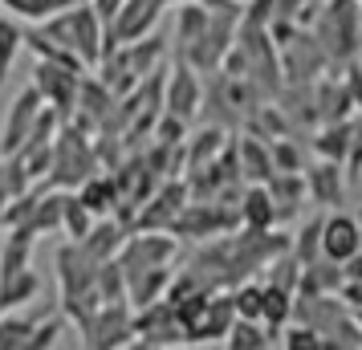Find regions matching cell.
I'll return each instance as SVG.
<instances>
[{
	"label": "cell",
	"mask_w": 362,
	"mask_h": 350,
	"mask_svg": "<svg viewBox=\"0 0 362 350\" xmlns=\"http://www.w3.org/2000/svg\"><path fill=\"white\" fill-rule=\"evenodd\" d=\"M37 29L57 41L62 49H69L86 69H94L102 62V45H106V25L102 17L94 13V4L86 0V4H74V8H62V13H53V17L37 21Z\"/></svg>",
	"instance_id": "1"
},
{
	"label": "cell",
	"mask_w": 362,
	"mask_h": 350,
	"mask_svg": "<svg viewBox=\"0 0 362 350\" xmlns=\"http://www.w3.org/2000/svg\"><path fill=\"white\" fill-rule=\"evenodd\" d=\"M358 13H362L358 0H326V4L317 8L310 33H313V41L322 45L329 69L346 66V62L362 49V41H358Z\"/></svg>",
	"instance_id": "2"
},
{
	"label": "cell",
	"mask_w": 362,
	"mask_h": 350,
	"mask_svg": "<svg viewBox=\"0 0 362 350\" xmlns=\"http://www.w3.org/2000/svg\"><path fill=\"white\" fill-rule=\"evenodd\" d=\"M98 171V151H94V134L66 122L57 139H53V167L45 175L49 187H78Z\"/></svg>",
	"instance_id": "3"
},
{
	"label": "cell",
	"mask_w": 362,
	"mask_h": 350,
	"mask_svg": "<svg viewBox=\"0 0 362 350\" xmlns=\"http://www.w3.org/2000/svg\"><path fill=\"white\" fill-rule=\"evenodd\" d=\"M131 305L127 301H102L94 314L78 326V342L90 350H118V346H134V322H131Z\"/></svg>",
	"instance_id": "4"
},
{
	"label": "cell",
	"mask_w": 362,
	"mask_h": 350,
	"mask_svg": "<svg viewBox=\"0 0 362 350\" xmlns=\"http://www.w3.org/2000/svg\"><path fill=\"white\" fill-rule=\"evenodd\" d=\"M175 252H180V236H171L167 228H134V233H127L115 261L122 273H134V269H151V265H171Z\"/></svg>",
	"instance_id": "5"
},
{
	"label": "cell",
	"mask_w": 362,
	"mask_h": 350,
	"mask_svg": "<svg viewBox=\"0 0 362 350\" xmlns=\"http://www.w3.org/2000/svg\"><path fill=\"white\" fill-rule=\"evenodd\" d=\"M167 0H122V8H118L110 25H106V45H102V57L118 45H131L139 37L155 33V25L163 17Z\"/></svg>",
	"instance_id": "6"
},
{
	"label": "cell",
	"mask_w": 362,
	"mask_h": 350,
	"mask_svg": "<svg viewBox=\"0 0 362 350\" xmlns=\"http://www.w3.org/2000/svg\"><path fill=\"white\" fill-rule=\"evenodd\" d=\"M82 74L86 69H69V66H57V62H41V57H33V78H29V82L37 86V94L45 98V106H53V110L69 122L74 102H78Z\"/></svg>",
	"instance_id": "7"
},
{
	"label": "cell",
	"mask_w": 362,
	"mask_h": 350,
	"mask_svg": "<svg viewBox=\"0 0 362 350\" xmlns=\"http://www.w3.org/2000/svg\"><path fill=\"white\" fill-rule=\"evenodd\" d=\"M131 322H134V346L159 350V346H180L183 342V326L175 317V305L167 298L151 301V305H139L131 314Z\"/></svg>",
	"instance_id": "8"
},
{
	"label": "cell",
	"mask_w": 362,
	"mask_h": 350,
	"mask_svg": "<svg viewBox=\"0 0 362 350\" xmlns=\"http://www.w3.org/2000/svg\"><path fill=\"white\" fill-rule=\"evenodd\" d=\"M41 110H45V98H41L37 86L29 82L17 98L8 102V115H4V127H0V155H13L17 147L29 143V134H33Z\"/></svg>",
	"instance_id": "9"
},
{
	"label": "cell",
	"mask_w": 362,
	"mask_h": 350,
	"mask_svg": "<svg viewBox=\"0 0 362 350\" xmlns=\"http://www.w3.org/2000/svg\"><path fill=\"white\" fill-rule=\"evenodd\" d=\"M236 322V305H232V293L228 289H216L208 305L199 310L187 326H183V342L187 346H204V342H224V334L232 330Z\"/></svg>",
	"instance_id": "10"
},
{
	"label": "cell",
	"mask_w": 362,
	"mask_h": 350,
	"mask_svg": "<svg viewBox=\"0 0 362 350\" xmlns=\"http://www.w3.org/2000/svg\"><path fill=\"white\" fill-rule=\"evenodd\" d=\"M187 200H192V196H187V180L167 175V180H159V187L151 192L147 200L139 204V212H134V228H167Z\"/></svg>",
	"instance_id": "11"
},
{
	"label": "cell",
	"mask_w": 362,
	"mask_h": 350,
	"mask_svg": "<svg viewBox=\"0 0 362 350\" xmlns=\"http://www.w3.org/2000/svg\"><path fill=\"white\" fill-rule=\"evenodd\" d=\"M171 78L163 82V110L167 115H180L187 122L199 118V106H204V82H199V69H192L187 62L175 57V66L167 69Z\"/></svg>",
	"instance_id": "12"
},
{
	"label": "cell",
	"mask_w": 362,
	"mask_h": 350,
	"mask_svg": "<svg viewBox=\"0 0 362 350\" xmlns=\"http://www.w3.org/2000/svg\"><path fill=\"white\" fill-rule=\"evenodd\" d=\"M305 196H310L317 208H342L346 204V167L334 163V159H317V163H305Z\"/></svg>",
	"instance_id": "13"
},
{
	"label": "cell",
	"mask_w": 362,
	"mask_h": 350,
	"mask_svg": "<svg viewBox=\"0 0 362 350\" xmlns=\"http://www.w3.org/2000/svg\"><path fill=\"white\" fill-rule=\"evenodd\" d=\"M322 69H329V62L313 33H297L293 41L281 45V74H289V82H313Z\"/></svg>",
	"instance_id": "14"
},
{
	"label": "cell",
	"mask_w": 362,
	"mask_h": 350,
	"mask_svg": "<svg viewBox=\"0 0 362 350\" xmlns=\"http://www.w3.org/2000/svg\"><path fill=\"white\" fill-rule=\"evenodd\" d=\"M362 249V228L354 216H346L342 208H329V216H322V257L342 265L346 257H354Z\"/></svg>",
	"instance_id": "15"
},
{
	"label": "cell",
	"mask_w": 362,
	"mask_h": 350,
	"mask_svg": "<svg viewBox=\"0 0 362 350\" xmlns=\"http://www.w3.org/2000/svg\"><path fill=\"white\" fill-rule=\"evenodd\" d=\"M232 147H236V167H240L245 184H264L273 175V155H269L264 139L245 131V134H232Z\"/></svg>",
	"instance_id": "16"
},
{
	"label": "cell",
	"mask_w": 362,
	"mask_h": 350,
	"mask_svg": "<svg viewBox=\"0 0 362 350\" xmlns=\"http://www.w3.org/2000/svg\"><path fill=\"white\" fill-rule=\"evenodd\" d=\"M171 277H175V269L171 265H151V269H134V273H127V301H131V310L159 301L167 293Z\"/></svg>",
	"instance_id": "17"
},
{
	"label": "cell",
	"mask_w": 362,
	"mask_h": 350,
	"mask_svg": "<svg viewBox=\"0 0 362 350\" xmlns=\"http://www.w3.org/2000/svg\"><path fill=\"white\" fill-rule=\"evenodd\" d=\"M228 127H216L208 122L204 131H196L192 139H183V171H199V167H208L220 155V151L228 147Z\"/></svg>",
	"instance_id": "18"
},
{
	"label": "cell",
	"mask_w": 362,
	"mask_h": 350,
	"mask_svg": "<svg viewBox=\"0 0 362 350\" xmlns=\"http://www.w3.org/2000/svg\"><path fill=\"white\" fill-rule=\"evenodd\" d=\"M236 212H240V228H277V204L269 196L264 184H245L240 200H236Z\"/></svg>",
	"instance_id": "19"
},
{
	"label": "cell",
	"mask_w": 362,
	"mask_h": 350,
	"mask_svg": "<svg viewBox=\"0 0 362 350\" xmlns=\"http://www.w3.org/2000/svg\"><path fill=\"white\" fill-rule=\"evenodd\" d=\"M127 233H131V228H127L118 216H98V220H94V228L82 236V249L90 252L98 265H106V261H115V252L122 249Z\"/></svg>",
	"instance_id": "20"
},
{
	"label": "cell",
	"mask_w": 362,
	"mask_h": 350,
	"mask_svg": "<svg viewBox=\"0 0 362 350\" xmlns=\"http://www.w3.org/2000/svg\"><path fill=\"white\" fill-rule=\"evenodd\" d=\"M264 187H269V196L277 204V220H293L297 208L305 204V175L301 171H273L264 180Z\"/></svg>",
	"instance_id": "21"
},
{
	"label": "cell",
	"mask_w": 362,
	"mask_h": 350,
	"mask_svg": "<svg viewBox=\"0 0 362 350\" xmlns=\"http://www.w3.org/2000/svg\"><path fill=\"white\" fill-rule=\"evenodd\" d=\"M74 192H78V200H82L86 208L94 212V216H115L118 200H122V196H118L115 175H110V171H102V167L94 171V175H90V180H82V184L74 187Z\"/></svg>",
	"instance_id": "22"
},
{
	"label": "cell",
	"mask_w": 362,
	"mask_h": 350,
	"mask_svg": "<svg viewBox=\"0 0 362 350\" xmlns=\"http://www.w3.org/2000/svg\"><path fill=\"white\" fill-rule=\"evenodd\" d=\"M204 29H208V4H204V0H183L180 17H175V57H180V62L199 45Z\"/></svg>",
	"instance_id": "23"
},
{
	"label": "cell",
	"mask_w": 362,
	"mask_h": 350,
	"mask_svg": "<svg viewBox=\"0 0 362 350\" xmlns=\"http://www.w3.org/2000/svg\"><path fill=\"white\" fill-rule=\"evenodd\" d=\"M350 131H354V118H334V122H322L313 131L310 147L317 159H334V163L346 167V151H350Z\"/></svg>",
	"instance_id": "24"
},
{
	"label": "cell",
	"mask_w": 362,
	"mask_h": 350,
	"mask_svg": "<svg viewBox=\"0 0 362 350\" xmlns=\"http://www.w3.org/2000/svg\"><path fill=\"white\" fill-rule=\"evenodd\" d=\"M313 106H317V122H334V118H350L354 102H350V90L338 74H329L326 82H317L313 90Z\"/></svg>",
	"instance_id": "25"
},
{
	"label": "cell",
	"mask_w": 362,
	"mask_h": 350,
	"mask_svg": "<svg viewBox=\"0 0 362 350\" xmlns=\"http://www.w3.org/2000/svg\"><path fill=\"white\" fill-rule=\"evenodd\" d=\"M45 310H37V314H29V310H4L0 314V350H29L33 330H37V322H41Z\"/></svg>",
	"instance_id": "26"
},
{
	"label": "cell",
	"mask_w": 362,
	"mask_h": 350,
	"mask_svg": "<svg viewBox=\"0 0 362 350\" xmlns=\"http://www.w3.org/2000/svg\"><path fill=\"white\" fill-rule=\"evenodd\" d=\"M338 285H342V265L329 257H313L301 265L297 293H338Z\"/></svg>",
	"instance_id": "27"
},
{
	"label": "cell",
	"mask_w": 362,
	"mask_h": 350,
	"mask_svg": "<svg viewBox=\"0 0 362 350\" xmlns=\"http://www.w3.org/2000/svg\"><path fill=\"white\" fill-rule=\"evenodd\" d=\"M37 293H41V277L33 273V265L0 277V310H25Z\"/></svg>",
	"instance_id": "28"
},
{
	"label": "cell",
	"mask_w": 362,
	"mask_h": 350,
	"mask_svg": "<svg viewBox=\"0 0 362 350\" xmlns=\"http://www.w3.org/2000/svg\"><path fill=\"white\" fill-rule=\"evenodd\" d=\"M224 346H232V350H269V346H277V334L269 330L261 317H236L232 330L224 334Z\"/></svg>",
	"instance_id": "29"
},
{
	"label": "cell",
	"mask_w": 362,
	"mask_h": 350,
	"mask_svg": "<svg viewBox=\"0 0 362 350\" xmlns=\"http://www.w3.org/2000/svg\"><path fill=\"white\" fill-rule=\"evenodd\" d=\"M21 49H25V21L0 13V86L8 82V74L17 66Z\"/></svg>",
	"instance_id": "30"
},
{
	"label": "cell",
	"mask_w": 362,
	"mask_h": 350,
	"mask_svg": "<svg viewBox=\"0 0 362 350\" xmlns=\"http://www.w3.org/2000/svg\"><path fill=\"white\" fill-rule=\"evenodd\" d=\"M261 285H264V293H261V322L273 334H281V326L293 317V293H289V289H281V285H269V281H261Z\"/></svg>",
	"instance_id": "31"
},
{
	"label": "cell",
	"mask_w": 362,
	"mask_h": 350,
	"mask_svg": "<svg viewBox=\"0 0 362 350\" xmlns=\"http://www.w3.org/2000/svg\"><path fill=\"white\" fill-rule=\"evenodd\" d=\"M66 334H74V322H69L57 305H49L45 314H41V322H37L33 330V342H29V350H49V346H62L66 342Z\"/></svg>",
	"instance_id": "32"
},
{
	"label": "cell",
	"mask_w": 362,
	"mask_h": 350,
	"mask_svg": "<svg viewBox=\"0 0 362 350\" xmlns=\"http://www.w3.org/2000/svg\"><path fill=\"white\" fill-rule=\"evenodd\" d=\"M94 220L98 216L78 200V192L66 187V204H62V236H66V240H82V236L94 228Z\"/></svg>",
	"instance_id": "33"
},
{
	"label": "cell",
	"mask_w": 362,
	"mask_h": 350,
	"mask_svg": "<svg viewBox=\"0 0 362 350\" xmlns=\"http://www.w3.org/2000/svg\"><path fill=\"white\" fill-rule=\"evenodd\" d=\"M289 252H293L301 265L313 261V257H322V216H310L293 236H289Z\"/></svg>",
	"instance_id": "34"
},
{
	"label": "cell",
	"mask_w": 362,
	"mask_h": 350,
	"mask_svg": "<svg viewBox=\"0 0 362 350\" xmlns=\"http://www.w3.org/2000/svg\"><path fill=\"white\" fill-rule=\"evenodd\" d=\"M29 265H33V240L8 233L0 240V277H8L17 269H29Z\"/></svg>",
	"instance_id": "35"
},
{
	"label": "cell",
	"mask_w": 362,
	"mask_h": 350,
	"mask_svg": "<svg viewBox=\"0 0 362 350\" xmlns=\"http://www.w3.org/2000/svg\"><path fill=\"white\" fill-rule=\"evenodd\" d=\"M269 155H273V171H305V151L293 134H281L269 143Z\"/></svg>",
	"instance_id": "36"
},
{
	"label": "cell",
	"mask_w": 362,
	"mask_h": 350,
	"mask_svg": "<svg viewBox=\"0 0 362 350\" xmlns=\"http://www.w3.org/2000/svg\"><path fill=\"white\" fill-rule=\"evenodd\" d=\"M277 342L289 350H322V334L310 330V326H301V322H285L277 334Z\"/></svg>",
	"instance_id": "37"
},
{
	"label": "cell",
	"mask_w": 362,
	"mask_h": 350,
	"mask_svg": "<svg viewBox=\"0 0 362 350\" xmlns=\"http://www.w3.org/2000/svg\"><path fill=\"white\" fill-rule=\"evenodd\" d=\"M362 175V118H354V131H350V151H346V180L354 184Z\"/></svg>",
	"instance_id": "38"
},
{
	"label": "cell",
	"mask_w": 362,
	"mask_h": 350,
	"mask_svg": "<svg viewBox=\"0 0 362 350\" xmlns=\"http://www.w3.org/2000/svg\"><path fill=\"white\" fill-rule=\"evenodd\" d=\"M338 298L346 301V310H362V277H346L338 285Z\"/></svg>",
	"instance_id": "39"
},
{
	"label": "cell",
	"mask_w": 362,
	"mask_h": 350,
	"mask_svg": "<svg viewBox=\"0 0 362 350\" xmlns=\"http://www.w3.org/2000/svg\"><path fill=\"white\" fill-rule=\"evenodd\" d=\"M346 90H350V102H354V110H362V69L358 66H350V74L342 78Z\"/></svg>",
	"instance_id": "40"
},
{
	"label": "cell",
	"mask_w": 362,
	"mask_h": 350,
	"mask_svg": "<svg viewBox=\"0 0 362 350\" xmlns=\"http://www.w3.org/2000/svg\"><path fill=\"white\" fill-rule=\"evenodd\" d=\"M90 4H94V13L102 17V25H110V17L122 8V0H90Z\"/></svg>",
	"instance_id": "41"
},
{
	"label": "cell",
	"mask_w": 362,
	"mask_h": 350,
	"mask_svg": "<svg viewBox=\"0 0 362 350\" xmlns=\"http://www.w3.org/2000/svg\"><path fill=\"white\" fill-rule=\"evenodd\" d=\"M346 277H362V249L342 261V281H346Z\"/></svg>",
	"instance_id": "42"
},
{
	"label": "cell",
	"mask_w": 362,
	"mask_h": 350,
	"mask_svg": "<svg viewBox=\"0 0 362 350\" xmlns=\"http://www.w3.org/2000/svg\"><path fill=\"white\" fill-rule=\"evenodd\" d=\"M13 200V187H8V167H4V155H0V208Z\"/></svg>",
	"instance_id": "43"
},
{
	"label": "cell",
	"mask_w": 362,
	"mask_h": 350,
	"mask_svg": "<svg viewBox=\"0 0 362 350\" xmlns=\"http://www.w3.org/2000/svg\"><path fill=\"white\" fill-rule=\"evenodd\" d=\"M350 314H354V322H358V326H362V310H350Z\"/></svg>",
	"instance_id": "44"
},
{
	"label": "cell",
	"mask_w": 362,
	"mask_h": 350,
	"mask_svg": "<svg viewBox=\"0 0 362 350\" xmlns=\"http://www.w3.org/2000/svg\"><path fill=\"white\" fill-rule=\"evenodd\" d=\"M354 220H358V228H362V208H358V216H354Z\"/></svg>",
	"instance_id": "45"
},
{
	"label": "cell",
	"mask_w": 362,
	"mask_h": 350,
	"mask_svg": "<svg viewBox=\"0 0 362 350\" xmlns=\"http://www.w3.org/2000/svg\"><path fill=\"white\" fill-rule=\"evenodd\" d=\"M167 4H183V0H167Z\"/></svg>",
	"instance_id": "46"
},
{
	"label": "cell",
	"mask_w": 362,
	"mask_h": 350,
	"mask_svg": "<svg viewBox=\"0 0 362 350\" xmlns=\"http://www.w3.org/2000/svg\"><path fill=\"white\" fill-rule=\"evenodd\" d=\"M0 233H4V220H0Z\"/></svg>",
	"instance_id": "47"
},
{
	"label": "cell",
	"mask_w": 362,
	"mask_h": 350,
	"mask_svg": "<svg viewBox=\"0 0 362 350\" xmlns=\"http://www.w3.org/2000/svg\"><path fill=\"white\" fill-rule=\"evenodd\" d=\"M0 314H4V310H0Z\"/></svg>",
	"instance_id": "48"
},
{
	"label": "cell",
	"mask_w": 362,
	"mask_h": 350,
	"mask_svg": "<svg viewBox=\"0 0 362 350\" xmlns=\"http://www.w3.org/2000/svg\"><path fill=\"white\" fill-rule=\"evenodd\" d=\"M358 69H362V66H358Z\"/></svg>",
	"instance_id": "49"
}]
</instances>
